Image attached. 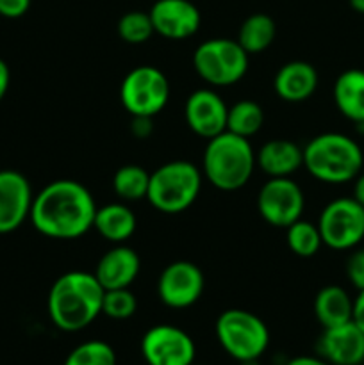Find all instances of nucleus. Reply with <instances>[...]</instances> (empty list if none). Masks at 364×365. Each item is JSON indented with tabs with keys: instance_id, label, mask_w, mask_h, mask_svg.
<instances>
[{
	"instance_id": "1",
	"label": "nucleus",
	"mask_w": 364,
	"mask_h": 365,
	"mask_svg": "<svg viewBox=\"0 0 364 365\" xmlns=\"http://www.w3.org/2000/svg\"><path fill=\"white\" fill-rule=\"evenodd\" d=\"M96 203L91 192L75 180H56L32 198V227L41 235L59 241H71L93 228Z\"/></svg>"
},
{
	"instance_id": "2",
	"label": "nucleus",
	"mask_w": 364,
	"mask_h": 365,
	"mask_svg": "<svg viewBox=\"0 0 364 365\" xmlns=\"http://www.w3.org/2000/svg\"><path fill=\"white\" fill-rule=\"evenodd\" d=\"M106 289L93 273L70 271L54 282L46 299L49 317L63 331H81L102 314Z\"/></svg>"
},
{
	"instance_id": "3",
	"label": "nucleus",
	"mask_w": 364,
	"mask_h": 365,
	"mask_svg": "<svg viewBox=\"0 0 364 365\" xmlns=\"http://www.w3.org/2000/svg\"><path fill=\"white\" fill-rule=\"evenodd\" d=\"M364 153L359 143L346 134L325 132L303 146V168L323 184L353 182L363 171Z\"/></svg>"
},
{
	"instance_id": "4",
	"label": "nucleus",
	"mask_w": 364,
	"mask_h": 365,
	"mask_svg": "<svg viewBox=\"0 0 364 365\" xmlns=\"http://www.w3.org/2000/svg\"><path fill=\"white\" fill-rule=\"evenodd\" d=\"M256 152L250 139L225 130L207 139L202 157V173L220 191L245 187L256 170Z\"/></svg>"
},
{
	"instance_id": "5",
	"label": "nucleus",
	"mask_w": 364,
	"mask_h": 365,
	"mask_svg": "<svg viewBox=\"0 0 364 365\" xmlns=\"http://www.w3.org/2000/svg\"><path fill=\"white\" fill-rule=\"evenodd\" d=\"M202 189V171L189 160H171L150 173V205L163 214H181L196 202Z\"/></svg>"
},
{
	"instance_id": "6",
	"label": "nucleus",
	"mask_w": 364,
	"mask_h": 365,
	"mask_svg": "<svg viewBox=\"0 0 364 365\" xmlns=\"http://www.w3.org/2000/svg\"><path fill=\"white\" fill-rule=\"evenodd\" d=\"M216 339L223 351L238 362H257L270 346V331L256 314L231 309L216 321Z\"/></svg>"
},
{
	"instance_id": "7",
	"label": "nucleus",
	"mask_w": 364,
	"mask_h": 365,
	"mask_svg": "<svg viewBox=\"0 0 364 365\" xmlns=\"http://www.w3.org/2000/svg\"><path fill=\"white\" fill-rule=\"evenodd\" d=\"M193 68L209 86L225 88L245 77L248 70V53L236 39H207L196 46L193 53Z\"/></svg>"
},
{
	"instance_id": "8",
	"label": "nucleus",
	"mask_w": 364,
	"mask_h": 365,
	"mask_svg": "<svg viewBox=\"0 0 364 365\" xmlns=\"http://www.w3.org/2000/svg\"><path fill=\"white\" fill-rule=\"evenodd\" d=\"M321 241L335 252H348L364 241V207L353 196L332 200L318 217Z\"/></svg>"
},
{
	"instance_id": "9",
	"label": "nucleus",
	"mask_w": 364,
	"mask_h": 365,
	"mask_svg": "<svg viewBox=\"0 0 364 365\" xmlns=\"http://www.w3.org/2000/svg\"><path fill=\"white\" fill-rule=\"evenodd\" d=\"M120 100L131 116L153 118L170 100V82L156 66H138L125 75Z\"/></svg>"
},
{
	"instance_id": "10",
	"label": "nucleus",
	"mask_w": 364,
	"mask_h": 365,
	"mask_svg": "<svg viewBox=\"0 0 364 365\" xmlns=\"http://www.w3.org/2000/svg\"><path fill=\"white\" fill-rule=\"evenodd\" d=\"M305 198L291 177L270 178L257 195V210L268 225L288 228L302 217Z\"/></svg>"
},
{
	"instance_id": "11",
	"label": "nucleus",
	"mask_w": 364,
	"mask_h": 365,
	"mask_svg": "<svg viewBox=\"0 0 364 365\" xmlns=\"http://www.w3.org/2000/svg\"><path fill=\"white\" fill-rule=\"evenodd\" d=\"M141 355L148 365H191L196 348L184 330L171 324H157L143 335Z\"/></svg>"
},
{
	"instance_id": "12",
	"label": "nucleus",
	"mask_w": 364,
	"mask_h": 365,
	"mask_svg": "<svg viewBox=\"0 0 364 365\" xmlns=\"http://www.w3.org/2000/svg\"><path fill=\"white\" fill-rule=\"evenodd\" d=\"M203 273L196 264L177 260L166 266L157 280L159 299L170 309H188L195 305L203 292Z\"/></svg>"
},
{
	"instance_id": "13",
	"label": "nucleus",
	"mask_w": 364,
	"mask_h": 365,
	"mask_svg": "<svg viewBox=\"0 0 364 365\" xmlns=\"http://www.w3.org/2000/svg\"><path fill=\"white\" fill-rule=\"evenodd\" d=\"M32 189L27 178L14 170H0V235L20 228L31 216Z\"/></svg>"
},
{
	"instance_id": "14",
	"label": "nucleus",
	"mask_w": 364,
	"mask_h": 365,
	"mask_svg": "<svg viewBox=\"0 0 364 365\" xmlns=\"http://www.w3.org/2000/svg\"><path fill=\"white\" fill-rule=\"evenodd\" d=\"M227 114L228 106L213 89H196L186 100V123L200 138L211 139L227 130Z\"/></svg>"
},
{
	"instance_id": "15",
	"label": "nucleus",
	"mask_w": 364,
	"mask_h": 365,
	"mask_svg": "<svg viewBox=\"0 0 364 365\" xmlns=\"http://www.w3.org/2000/svg\"><path fill=\"white\" fill-rule=\"evenodd\" d=\"M148 14L156 34L173 41L191 38L202 21L198 7L189 0H157Z\"/></svg>"
},
{
	"instance_id": "16",
	"label": "nucleus",
	"mask_w": 364,
	"mask_h": 365,
	"mask_svg": "<svg viewBox=\"0 0 364 365\" xmlns=\"http://www.w3.org/2000/svg\"><path fill=\"white\" fill-rule=\"evenodd\" d=\"M318 353L330 365H360L364 362V331L353 321L323 328Z\"/></svg>"
},
{
	"instance_id": "17",
	"label": "nucleus",
	"mask_w": 364,
	"mask_h": 365,
	"mask_svg": "<svg viewBox=\"0 0 364 365\" xmlns=\"http://www.w3.org/2000/svg\"><path fill=\"white\" fill-rule=\"evenodd\" d=\"M141 269L139 255L125 245H116L100 257L95 277L106 291L131 287Z\"/></svg>"
},
{
	"instance_id": "18",
	"label": "nucleus",
	"mask_w": 364,
	"mask_h": 365,
	"mask_svg": "<svg viewBox=\"0 0 364 365\" xmlns=\"http://www.w3.org/2000/svg\"><path fill=\"white\" fill-rule=\"evenodd\" d=\"M318 82L320 77L313 64L305 61H291L277 71L273 78V89L278 98L284 102L300 103L314 95Z\"/></svg>"
},
{
	"instance_id": "19",
	"label": "nucleus",
	"mask_w": 364,
	"mask_h": 365,
	"mask_svg": "<svg viewBox=\"0 0 364 365\" xmlns=\"http://www.w3.org/2000/svg\"><path fill=\"white\" fill-rule=\"evenodd\" d=\"M256 163L270 178L291 177L303 166V148L289 139H271L256 153Z\"/></svg>"
},
{
	"instance_id": "20",
	"label": "nucleus",
	"mask_w": 364,
	"mask_h": 365,
	"mask_svg": "<svg viewBox=\"0 0 364 365\" xmlns=\"http://www.w3.org/2000/svg\"><path fill=\"white\" fill-rule=\"evenodd\" d=\"M332 96L338 110L346 120L359 128L364 127V70L350 68L343 71L335 78Z\"/></svg>"
},
{
	"instance_id": "21",
	"label": "nucleus",
	"mask_w": 364,
	"mask_h": 365,
	"mask_svg": "<svg viewBox=\"0 0 364 365\" xmlns=\"http://www.w3.org/2000/svg\"><path fill=\"white\" fill-rule=\"evenodd\" d=\"M136 216L125 203H107L96 209L93 228L106 241L123 245L136 232Z\"/></svg>"
},
{
	"instance_id": "22",
	"label": "nucleus",
	"mask_w": 364,
	"mask_h": 365,
	"mask_svg": "<svg viewBox=\"0 0 364 365\" xmlns=\"http://www.w3.org/2000/svg\"><path fill=\"white\" fill-rule=\"evenodd\" d=\"M314 316L323 328L348 323L353 317V298L339 285H327L314 298Z\"/></svg>"
},
{
	"instance_id": "23",
	"label": "nucleus",
	"mask_w": 364,
	"mask_h": 365,
	"mask_svg": "<svg viewBox=\"0 0 364 365\" xmlns=\"http://www.w3.org/2000/svg\"><path fill=\"white\" fill-rule=\"evenodd\" d=\"M277 27H275L273 18L264 13L250 14L241 24L236 41L243 46L248 56L252 53H261L270 48L271 43L275 41Z\"/></svg>"
},
{
	"instance_id": "24",
	"label": "nucleus",
	"mask_w": 364,
	"mask_h": 365,
	"mask_svg": "<svg viewBox=\"0 0 364 365\" xmlns=\"http://www.w3.org/2000/svg\"><path fill=\"white\" fill-rule=\"evenodd\" d=\"M150 173L138 164H125L114 173L113 189L123 202H139L148 195Z\"/></svg>"
},
{
	"instance_id": "25",
	"label": "nucleus",
	"mask_w": 364,
	"mask_h": 365,
	"mask_svg": "<svg viewBox=\"0 0 364 365\" xmlns=\"http://www.w3.org/2000/svg\"><path fill=\"white\" fill-rule=\"evenodd\" d=\"M264 110L253 100H239L228 107L227 130L236 135L250 139L263 128Z\"/></svg>"
},
{
	"instance_id": "26",
	"label": "nucleus",
	"mask_w": 364,
	"mask_h": 365,
	"mask_svg": "<svg viewBox=\"0 0 364 365\" xmlns=\"http://www.w3.org/2000/svg\"><path fill=\"white\" fill-rule=\"evenodd\" d=\"M285 230H288L285 232V239H288L289 250L296 257L309 259V257L316 255L321 246H323L318 225L302 220V217L293 225H289Z\"/></svg>"
},
{
	"instance_id": "27",
	"label": "nucleus",
	"mask_w": 364,
	"mask_h": 365,
	"mask_svg": "<svg viewBox=\"0 0 364 365\" xmlns=\"http://www.w3.org/2000/svg\"><path fill=\"white\" fill-rule=\"evenodd\" d=\"M63 365H116V353L103 341H88L71 349Z\"/></svg>"
},
{
	"instance_id": "28",
	"label": "nucleus",
	"mask_w": 364,
	"mask_h": 365,
	"mask_svg": "<svg viewBox=\"0 0 364 365\" xmlns=\"http://www.w3.org/2000/svg\"><path fill=\"white\" fill-rule=\"evenodd\" d=\"M152 34H156V31H153V25L148 13L131 11V13H125L120 18V21H118V36L125 43H128V45H141V43H146L152 38Z\"/></svg>"
},
{
	"instance_id": "29",
	"label": "nucleus",
	"mask_w": 364,
	"mask_h": 365,
	"mask_svg": "<svg viewBox=\"0 0 364 365\" xmlns=\"http://www.w3.org/2000/svg\"><path fill=\"white\" fill-rule=\"evenodd\" d=\"M138 310V299L134 292L128 287L125 289H111L103 292L102 299V314L116 321H125L132 317Z\"/></svg>"
},
{
	"instance_id": "30",
	"label": "nucleus",
	"mask_w": 364,
	"mask_h": 365,
	"mask_svg": "<svg viewBox=\"0 0 364 365\" xmlns=\"http://www.w3.org/2000/svg\"><path fill=\"white\" fill-rule=\"evenodd\" d=\"M345 273L357 291H364V248H353L346 259Z\"/></svg>"
},
{
	"instance_id": "31",
	"label": "nucleus",
	"mask_w": 364,
	"mask_h": 365,
	"mask_svg": "<svg viewBox=\"0 0 364 365\" xmlns=\"http://www.w3.org/2000/svg\"><path fill=\"white\" fill-rule=\"evenodd\" d=\"M31 7V0H0V16L4 18H20Z\"/></svg>"
},
{
	"instance_id": "32",
	"label": "nucleus",
	"mask_w": 364,
	"mask_h": 365,
	"mask_svg": "<svg viewBox=\"0 0 364 365\" xmlns=\"http://www.w3.org/2000/svg\"><path fill=\"white\" fill-rule=\"evenodd\" d=\"M152 118L132 116V134L139 139H145L152 134Z\"/></svg>"
},
{
	"instance_id": "33",
	"label": "nucleus",
	"mask_w": 364,
	"mask_h": 365,
	"mask_svg": "<svg viewBox=\"0 0 364 365\" xmlns=\"http://www.w3.org/2000/svg\"><path fill=\"white\" fill-rule=\"evenodd\" d=\"M353 323L364 331V291H359V294L353 298Z\"/></svg>"
},
{
	"instance_id": "34",
	"label": "nucleus",
	"mask_w": 364,
	"mask_h": 365,
	"mask_svg": "<svg viewBox=\"0 0 364 365\" xmlns=\"http://www.w3.org/2000/svg\"><path fill=\"white\" fill-rule=\"evenodd\" d=\"M9 84H11L9 66L6 64V61L0 59V102H2L4 96H6L7 89H9Z\"/></svg>"
},
{
	"instance_id": "35",
	"label": "nucleus",
	"mask_w": 364,
	"mask_h": 365,
	"mask_svg": "<svg viewBox=\"0 0 364 365\" xmlns=\"http://www.w3.org/2000/svg\"><path fill=\"white\" fill-rule=\"evenodd\" d=\"M353 198L364 207V170L353 178Z\"/></svg>"
},
{
	"instance_id": "36",
	"label": "nucleus",
	"mask_w": 364,
	"mask_h": 365,
	"mask_svg": "<svg viewBox=\"0 0 364 365\" xmlns=\"http://www.w3.org/2000/svg\"><path fill=\"white\" fill-rule=\"evenodd\" d=\"M285 365H330L327 360L321 356H296V359L289 360Z\"/></svg>"
},
{
	"instance_id": "37",
	"label": "nucleus",
	"mask_w": 364,
	"mask_h": 365,
	"mask_svg": "<svg viewBox=\"0 0 364 365\" xmlns=\"http://www.w3.org/2000/svg\"><path fill=\"white\" fill-rule=\"evenodd\" d=\"M348 4L355 13L364 14V0H348Z\"/></svg>"
},
{
	"instance_id": "38",
	"label": "nucleus",
	"mask_w": 364,
	"mask_h": 365,
	"mask_svg": "<svg viewBox=\"0 0 364 365\" xmlns=\"http://www.w3.org/2000/svg\"><path fill=\"white\" fill-rule=\"evenodd\" d=\"M191 365H198V364H195V362H193V364H191Z\"/></svg>"
}]
</instances>
